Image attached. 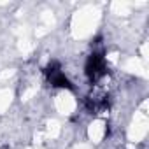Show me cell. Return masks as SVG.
I'll return each mask as SVG.
<instances>
[{
	"label": "cell",
	"mask_w": 149,
	"mask_h": 149,
	"mask_svg": "<svg viewBox=\"0 0 149 149\" xmlns=\"http://www.w3.org/2000/svg\"><path fill=\"white\" fill-rule=\"evenodd\" d=\"M105 70V61L100 54H91V58L88 60V65H86V74L91 81H97Z\"/></svg>",
	"instance_id": "obj_1"
}]
</instances>
